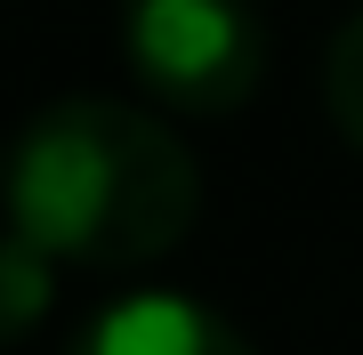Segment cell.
<instances>
[{"instance_id":"6da1fadb","label":"cell","mask_w":363,"mask_h":355,"mask_svg":"<svg viewBox=\"0 0 363 355\" xmlns=\"http://www.w3.org/2000/svg\"><path fill=\"white\" fill-rule=\"evenodd\" d=\"M9 226L40 242L57 266H121L169 259L202 218V162L169 121L121 97H57L9 145L0 178Z\"/></svg>"},{"instance_id":"7a4b0ae2","label":"cell","mask_w":363,"mask_h":355,"mask_svg":"<svg viewBox=\"0 0 363 355\" xmlns=\"http://www.w3.org/2000/svg\"><path fill=\"white\" fill-rule=\"evenodd\" d=\"M121 57L178 113H242L267 81V25L250 0H130Z\"/></svg>"},{"instance_id":"3957f363","label":"cell","mask_w":363,"mask_h":355,"mask_svg":"<svg viewBox=\"0 0 363 355\" xmlns=\"http://www.w3.org/2000/svg\"><path fill=\"white\" fill-rule=\"evenodd\" d=\"M65 355H259V347L186 291H138V299L97 307Z\"/></svg>"},{"instance_id":"277c9868","label":"cell","mask_w":363,"mask_h":355,"mask_svg":"<svg viewBox=\"0 0 363 355\" xmlns=\"http://www.w3.org/2000/svg\"><path fill=\"white\" fill-rule=\"evenodd\" d=\"M49 307H57V259L9 226V235H0V347L25 339Z\"/></svg>"},{"instance_id":"5b68a950","label":"cell","mask_w":363,"mask_h":355,"mask_svg":"<svg viewBox=\"0 0 363 355\" xmlns=\"http://www.w3.org/2000/svg\"><path fill=\"white\" fill-rule=\"evenodd\" d=\"M323 106H331V130L363 154V9L331 33V57H323Z\"/></svg>"}]
</instances>
